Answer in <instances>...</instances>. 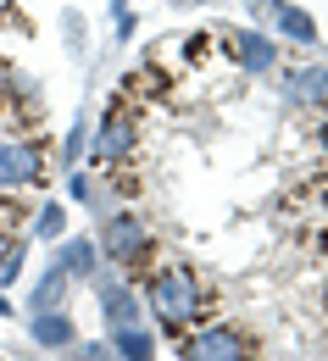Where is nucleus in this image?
Here are the masks:
<instances>
[{
	"instance_id": "f257e3e1",
	"label": "nucleus",
	"mask_w": 328,
	"mask_h": 361,
	"mask_svg": "<svg viewBox=\"0 0 328 361\" xmlns=\"http://www.w3.org/2000/svg\"><path fill=\"white\" fill-rule=\"evenodd\" d=\"M140 295H145V317L156 322L162 339H178L195 322H212V289L189 262H156L140 278Z\"/></svg>"
},
{
	"instance_id": "f03ea898",
	"label": "nucleus",
	"mask_w": 328,
	"mask_h": 361,
	"mask_svg": "<svg viewBox=\"0 0 328 361\" xmlns=\"http://www.w3.org/2000/svg\"><path fill=\"white\" fill-rule=\"evenodd\" d=\"M90 233H95V245H100V262H106V267H117L123 278H134V283L162 262L156 233H150V223H145L134 206H111L106 217H95Z\"/></svg>"
},
{
	"instance_id": "7ed1b4c3",
	"label": "nucleus",
	"mask_w": 328,
	"mask_h": 361,
	"mask_svg": "<svg viewBox=\"0 0 328 361\" xmlns=\"http://www.w3.org/2000/svg\"><path fill=\"white\" fill-rule=\"evenodd\" d=\"M140 150V111L117 94L90 128V150H84V167L95 173H111V167H128V156Z\"/></svg>"
},
{
	"instance_id": "20e7f679",
	"label": "nucleus",
	"mask_w": 328,
	"mask_h": 361,
	"mask_svg": "<svg viewBox=\"0 0 328 361\" xmlns=\"http://www.w3.org/2000/svg\"><path fill=\"white\" fill-rule=\"evenodd\" d=\"M173 345H178V361H262L256 356V339L239 322H223V317L184 328Z\"/></svg>"
},
{
	"instance_id": "39448f33",
	"label": "nucleus",
	"mask_w": 328,
	"mask_h": 361,
	"mask_svg": "<svg viewBox=\"0 0 328 361\" xmlns=\"http://www.w3.org/2000/svg\"><path fill=\"white\" fill-rule=\"evenodd\" d=\"M217 45L234 61L245 78H273L284 61V45L262 28V23H234V28H217Z\"/></svg>"
},
{
	"instance_id": "423d86ee",
	"label": "nucleus",
	"mask_w": 328,
	"mask_h": 361,
	"mask_svg": "<svg viewBox=\"0 0 328 361\" xmlns=\"http://www.w3.org/2000/svg\"><path fill=\"white\" fill-rule=\"evenodd\" d=\"M90 295H95V312H100V328H128V322H150L145 317V295L134 278H123L117 267H100L90 278Z\"/></svg>"
},
{
	"instance_id": "0eeeda50",
	"label": "nucleus",
	"mask_w": 328,
	"mask_h": 361,
	"mask_svg": "<svg viewBox=\"0 0 328 361\" xmlns=\"http://www.w3.org/2000/svg\"><path fill=\"white\" fill-rule=\"evenodd\" d=\"M50 183V156H45V145H40V134L34 139H17V134H6L0 139V189H45Z\"/></svg>"
},
{
	"instance_id": "6e6552de",
	"label": "nucleus",
	"mask_w": 328,
	"mask_h": 361,
	"mask_svg": "<svg viewBox=\"0 0 328 361\" xmlns=\"http://www.w3.org/2000/svg\"><path fill=\"white\" fill-rule=\"evenodd\" d=\"M23 328H28V345L40 350V356H61V350H73L84 334H78V317L67 312H23Z\"/></svg>"
},
{
	"instance_id": "1a4fd4ad",
	"label": "nucleus",
	"mask_w": 328,
	"mask_h": 361,
	"mask_svg": "<svg viewBox=\"0 0 328 361\" xmlns=\"http://www.w3.org/2000/svg\"><path fill=\"white\" fill-rule=\"evenodd\" d=\"M284 100L300 111H328V61L284 67Z\"/></svg>"
},
{
	"instance_id": "9d476101",
	"label": "nucleus",
	"mask_w": 328,
	"mask_h": 361,
	"mask_svg": "<svg viewBox=\"0 0 328 361\" xmlns=\"http://www.w3.org/2000/svg\"><path fill=\"white\" fill-rule=\"evenodd\" d=\"M50 262H56V267L73 278V289H78V283H90L95 272L106 267V262H100V245H95V233H67V239H56V245H50Z\"/></svg>"
},
{
	"instance_id": "9b49d317",
	"label": "nucleus",
	"mask_w": 328,
	"mask_h": 361,
	"mask_svg": "<svg viewBox=\"0 0 328 361\" xmlns=\"http://www.w3.org/2000/svg\"><path fill=\"white\" fill-rule=\"evenodd\" d=\"M267 34H273L279 45H300V50H317V45H323V28H317V17H312L300 0H284L279 11L267 17Z\"/></svg>"
},
{
	"instance_id": "f8f14e48",
	"label": "nucleus",
	"mask_w": 328,
	"mask_h": 361,
	"mask_svg": "<svg viewBox=\"0 0 328 361\" xmlns=\"http://www.w3.org/2000/svg\"><path fill=\"white\" fill-rule=\"evenodd\" d=\"M73 300V278L56 267V262H45V267L34 272V283H28V300H23V312H61Z\"/></svg>"
},
{
	"instance_id": "ddd939ff",
	"label": "nucleus",
	"mask_w": 328,
	"mask_h": 361,
	"mask_svg": "<svg viewBox=\"0 0 328 361\" xmlns=\"http://www.w3.org/2000/svg\"><path fill=\"white\" fill-rule=\"evenodd\" d=\"M106 339H111L117 361H162V334H156V322H128V328H111Z\"/></svg>"
},
{
	"instance_id": "4468645a",
	"label": "nucleus",
	"mask_w": 328,
	"mask_h": 361,
	"mask_svg": "<svg viewBox=\"0 0 328 361\" xmlns=\"http://www.w3.org/2000/svg\"><path fill=\"white\" fill-rule=\"evenodd\" d=\"M90 128H95V111H90V100H78V111H73V123H67V134H61V150H56V173H73V167H84Z\"/></svg>"
},
{
	"instance_id": "2eb2a0df",
	"label": "nucleus",
	"mask_w": 328,
	"mask_h": 361,
	"mask_svg": "<svg viewBox=\"0 0 328 361\" xmlns=\"http://www.w3.org/2000/svg\"><path fill=\"white\" fill-rule=\"evenodd\" d=\"M67 233H73V212H67V200H40V206L28 212V239L56 245V239H67Z\"/></svg>"
},
{
	"instance_id": "dca6fc26",
	"label": "nucleus",
	"mask_w": 328,
	"mask_h": 361,
	"mask_svg": "<svg viewBox=\"0 0 328 361\" xmlns=\"http://www.w3.org/2000/svg\"><path fill=\"white\" fill-rule=\"evenodd\" d=\"M61 50H67V61L73 67H84L90 61V50H95V34H90V23H84V11L78 6H61Z\"/></svg>"
},
{
	"instance_id": "f3484780",
	"label": "nucleus",
	"mask_w": 328,
	"mask_h": 361,
	"mask_svg": "<svg viewBox=\"0 0 328 361\" xmlns=\"http://www.w3.org/2000/svg\"><path fill=\"white\" fill-rule=\"evenodd\" d=\"M28 245H34L28 233H11V239L0 233V289H11V283L23 278V267H28Z\"/></svg>"
},
{
	"instance_id": "a211bd4d",
	"label": "nucleus",
	"mask_w": 328,
	"mask_h": 361,
	"mask_svg": "<svg viewBox=\"0 0 328 361\" xmlns=\"http://www.w3.org/2000/svg\"><path fill=\"white\" fill-rule=\"evenodd\" d=\"M61 361H117V350H111V339L100 334V339H78L73 350H61Z\"/></svg>"
},
{
	"instance_id": "6ab92c4d",
	"label": "nucleus",
	"mask_w": 328,
	"mask_h": 361,
	"mask_svg": "<svg viewBox=\"0 0 328 361\" xmlns=\"http://www.w3.org/2000/svg\"><path fill=\"white\" fill-rule=\"evenodd\" d=\"M134 34H140V11H128V17L111 23V39H117V45H134Z\"/></svg>"
},
{
	"instance_id": "aec40b11",
	"label": "nucleus",
	"mask_w": 328,
	"mask_h": 361,
	"mask_svg": "<svg viewBox=\"0 0 328 361\" xmlns=\"http://www.w3.org/2000/svg\"><path fill=\"white\" fill-rule=\"evenodd\" d=\"M279 6H284V0H245V11H250V23H262V28H267V17H273Z\"/></svg>"
},
{
	"instance_id": "412c9836",
	"label": "nucleus",
	"mask_w": 328,
	"mask_h": 361,
	"mask_svg": "<svg viewBox=\"0 0 328 361\" xmlns=\"http://www.w3.org/2000/svg\"><path fill=\"white\" fill-rule=\"evenodd\" d=\"M206 6H217V0H167V11H206Z\"/></svg>"
},
{
	"instance_id": "4be33fe9",
	"label": "nucleus",
	"mask_w": 328,
	"mask_h": 361,
	"mask_svg": "<svg viewBox=\"0 0 328 361\" xmlns=\"http://www.w3.org/2000/svg\"><path fill=\"white\" fill-rule=\"evenodd\" d=\"M106 11H111V23H117V17H128V11H134V0H106Z\"/></svg>"
},
{
	"instance_id": "5701e85b",
	"label": "nucleus",
	"mask_w": 328,
	"mask_h": 361,
	"mask_svg": "<svg viewBox=\"0 0 328 361\" xmlns=\"http://www.w3.org/2000/svg\"><path fill=\"white\" fill-rule=\"evenodd\" d=\"M6 317H17V306H11V295L0 289V322H6Z\"/></svg>"
},
{
	"instance_id": "b1692460",
	"label": "nucleus",
	"mask_w": 328,
	"mask_h": 361,
	"mask_svg": "<svg viewBox=\"0 0 328 361\" xmlns=\"http://www.w3.org/2000/svg\"><path fill=\"white\" fill-rule=\"evenodd\" d=\"M11 361H50V356H40V350H34V345H28V356H11Z\"/></svg>"
},
{
	"instance_id": "393cba45",
	"label": "nucleus",
	"mask_w": 328,
	"mask_h": 361,
	"mask_svg": "<svg viewBox=\"0 0 328 361\" xmlns=\"http://www.w3.org/2000/svg\"><path fill=\"white\" fill-rule=\"evenodd\" d=\"M317 145H323V156H328V123H323V128H317Z\"/></svg>"
},
{
	"instance_id": "a878e982",
	"label": "nucleus",
	"mask_w": 328,
	"mask_h": 361,
	"mask_svg": "<svg viewBox=\"0 0 328 361\" xmlns=\"http://www.w3.org/2000/svg\"><path fill=\"white\" fill-rule=\"evenodd\" d=\"M323 228H328V189H323Z\"/></svg>"
},
{
	"instance_id": "bb28decb",
	"label": "nucleus",
	"mask_w": 328,
	"mask_h": 361,
	"mask_svg": "<svg viewBox=\"0 0 328 361\" xmlns=\"http://www.w3.org/2000/svg\"><path fill=\"white\" fill-rule=\"evenodd\" d=\"M0 361H11V356H6V350H0Z\"/></svg>"
}]
</instances>
